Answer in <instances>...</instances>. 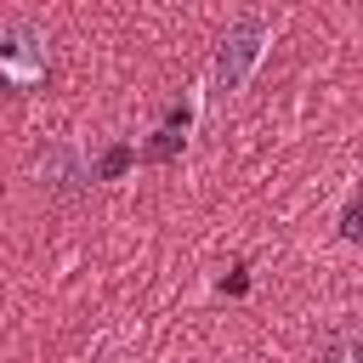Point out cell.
<instances>
[{"mask_svg":"<svg viewBox=\"0 0 363 363\" xmlns=\"http://www.w3.org/2000/svg\"><path fill=\"white\" fill-rule=\"evenodd\" d=\"M261 57H267V17H255V11L233 17V23H227V34H221V45H216L210 85H216V91H227V96H233V91H244Z\"/></svg>","mask_w":363,"mask_h":363,"instance_id":"6da1fadb","label":"cell"},{"mask_svg":"<svg viewBox=\"0 0 363 363\" xmlns=\"http://www.w3.org/2000/svg\"><path fill=\"white\" fill-rule=\"evenodd\" d=\"M40 182H45L51 193H79V187L96 182V176H91V164H79V153H74L68 142H51V147L40 153Z\"/></svg>","mask_w":363,"mask_h":363,"instance_id":"3957f363","label":"cell"},{"mask_svg":"<svg viewBox=\"0 0 363 363\" xmlns=\"http://www.w3.org/2000/svg\"><path fill=\"white\" fill-rule=\"evenodd\" d=\"M182 142H187L182 130H164V125H159V130H153V142L142 147V159H153V164H164V159H176V153H182Z\"/></svg>","mask_w":363,"mask_h":363,"instance_id":"5b68a950","label":"cell"},{"mask_svg":"<svg viewBox=\"0 0 363 363\" xmlns=\"http://www.w3.org/2000/svg\"><path fill=\"white\" fill-rule=\"evenodd\" d=\"M340 238H346V244H363V199H352V204L340 210Z\"/></svg>","mask_w":363,"mask_h":363,"instance_id":"8992f818","label":"cell"},{"mask_svg":"<svg viewBox=\"0 0 363 363\" xmlns=\"http://www.w3.org/2000/svg\"><path fill=\"white\" fill-rule=\"evenodd\" d=\"M346 363H363V340H352V352H346Z\"/></svg>","mask_w":363,"mask_h":363,"instance_id":"ba28073f","label":"cell"},{"mask_svg":"<svg viewBox=\"0 0 363 363\" xmlns=\"http://www.w3.org/2000/svg\"><path fill=\"white\" fill-rule=\"evenodd\" d=\"M221 289H227V295H244V289H250V272L233 267V278H221Z\"/></svg>","mask_w":363,"mask_h":363,"instance_id":"52a82bcc","label":"cell"},{"mask_svg":"<svg viewBox=\"0 0 363 363\" xmlns=\"http://www.w3.org/2000/svg\"><path fill=\"white\" fill-rule=\"evenodd\" d=\"M136 159H142V153H136L130 142H108V147H102V159L91 164V176H96V182H119V176H125Z\"/></svg>","mask_w":363,"mask_h":363,"instance_id":"277c9868","label":"cell"},{"mask_svg":"<svg viewBox=\"0 0 363 363\" xmlns=\"http://www.w3.org/2000/svg\"><path fill=\"white\" fill-rule=\"evenodd\" d=\"M45 79V51L28 23H0V91H28Z\"/></svg>","mask_w":363,"mask_h":363,"instance_id":"7a4b0ae2","label":"cell"}]
</instances>
